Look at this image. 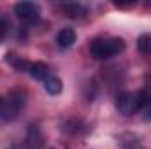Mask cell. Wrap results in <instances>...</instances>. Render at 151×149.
Listing matches in <instances>:
<instances>
[{
	"label": "cell",
	"instance_id": "2",
	"mask_svg": "<svg viewBox=\"0 0 151 149\" xmlns=\"http://www.w3.org/2000/svg\"><path fill=\"white\" fill-rule=\"evenodd\" d=\"M148 104V95L142 91H125L118 97L116 107L123 116H132L141 109H144Z\"/></svg>",
	"mask_w": 151,
	"mask_h": 149
},
{
	"label": "cell",
	"instance_id": "14",
	"mask_svg": "<svg viewBox=\"0 0 151 149\" xmlns=\"http://www.w3.org/2000/svg\"><path fill=\"white\" fill-rule=\"evenodd\" d=\"M51 149H53V148H51Z\"/></svg>",
	"mask_w": 151,
	"mask_h": 149
},
{
	"label": "cell",
	"instance_id": "1",
	"mask_svg": "<svg viewBox=\"0 0 151 149\" xmlns=\"http://www.w3.org/2000/svg\"><path fill=\"white\" fill-rule=\"evenodd\" d=\"M125 49V40L119 37H111V39H97L93 40L90 51L91 56L95 60H109L116 54H119Z\"/></svg>",
	"mask_w": 151,
	"mask_h": 149
},
{
	"label": "cell",
	"instance_id": "12",
	"mask_svg": "<svg viewBox=\"0 0 151 149\" xmlns=\"http://www.w3.org/2000/svg\"><path fill=\"white\" fill-rule=\"evenodd\" d=\"M2 102H4V98H2V97H0V107H2Z\"/></svg>",
	"mask_w": 151,
	"mask_h": 149
},
{
	"label": "cell",
	"instance_id": "4",
	"mask_svg": "<svg viewBox=\"0 0 151 149\" xmlns=\"http://www.w3.org/2000/svg\"><path fill=\"white\" fill-rule=\"evenodd\" d=\"M14 14L18 16V19L25 23H34L39 19L40 11H39V5L34 2H19L14 5Z\"/></svg>",
	"mask_w": 151,
	"mask_h": 149
},
{
	"label": "cell",
	"instance_id": "8",
	"mask_svg": "<svg viewBox=\"0 0 151 149\" xmlns=\"http://www.w3.org/2000/svg\"><path fill=\"white\" fill-rule=\"evenodd\" d=\"M44 90H46L49 95H58V93H62V90H63V84H62V81H60L58 77H55V75H49V77L44 81Z\"/></svg>",
	"mask_w": 151,
	"mask_h": 149
},
{
	"label": "cell",
	"instance_id": "5",
	"mask_svg": "<svg viewBox=\"0 0 151 149\" xmlns=\"http://www.w3.org/2000/svg\"><path fill=\"white\" fill-rule=\"evenodd\" d=\"M27 72L32 75L34 79H37V81H46L49 77V67L46 63H42V62H35V63H30L28 65V70Z\"/></svg>",
	"mask_w": 151,
	"mask_h": 149
},
{
	"label": "cell",
	"instance_id": "7",
	"mask_svg": "<svg viewBox=\"0 0 151 149\" xmlns=\"http://www.w3.org/2000/svg\"><path fill=\"white\" fill-rule=\"evenodd\" d=\"M62 9L65 11V14L69 18H83L86 14V7L81 5V4H76V2H70V4H63Z\"/></svg>",
	"mask_w": 151,
	"mask_h": 149
},
{
	"label": "cell",
	"instance_id": "10",
	"mask_svg": "<svg viewBox=\"0 0 151 149\" xmlns=\"http://www.w3.org/2000/svg\"><path fill=\"white\" fill-rule=\"evenodd\" d=\"M137 49L141 54H150L151 53V34H142L137 39Z\"/></svg>",
	"mask_w": 151,
	"mask_h": 149
},
{
	"label": "cell",
	"instance_id": "9",
	"mask_svg": "<svg viewBox=\"0 0 151 149\" xmlns=\"http://www.w3.org/2000/svg\"><path fill=\"white\" fill-rule=\"evenodd\" d=\"M5 60H7V63L9 65H12L16 70H19V72H27L28 70V62H25V60H21L19 56H16L14 53H7V56H5Z\"/></svg>",
	"mask_w": 151,
	"mask_h": 149
},
{
	"label": "cell",
	"instance_id": "3",
	"mask_svg": "<svg viewBox=\"0 0 151 149\" xmlns=\"http://www.w3.org/2000/svg\"><path fill=\"white\" fill-rule=\"evenodd\" d=\"M25 105V95L19 93V91H12L4 102H2V107H0V119L2 121H11L14 119L21 109Z\"/></svg>",
	"mask_w": 151,
	"mask_h": 149
},
{
	"label": "cell",
	"instance_id": "11",
	"mask_svg": "<svg viewBox=\"0 0 151 149\" xmlns=\"http://www.w3.org/2000/svg\"><path fill=\"white\" fill-rule=\"evenodd\" d=\"M5 34H7V23L0 18V42L4 40V37H5Z\"/></svg>",
	"mask_w": 151,
	"mask_h": 149
},
{
	"label": "cell",
	"instance_id": "13",
	"mask_svg": "<svg viewBox=\"0 0 151 149\" xmlns=\"http://www.w3.org/2000/svg\"><path fill=\"white\" fill-rule=\"evenodd\" d=\"M148 5H151V2H148Z\"/></svg>",
	"mask_w": 151,
	"mask_h": 149
},
{
	"label": "cell",
	"instance_id": "6",
	"mask_svg": "<svg viewBox=\"0 0 151 149\" xmlns=\"http://www.w3.org/2000/svg\"><path fill=\"white\" fill-rule=\"evenodd\" d=\"M76 37H77V35H76V30H72V28H63V30H60L58 35H56L58 47H62V49L70 47L76 42Z\"/></svg>",
	"mask_w": 151,
	"mask_h": 149
}]
</instances>
